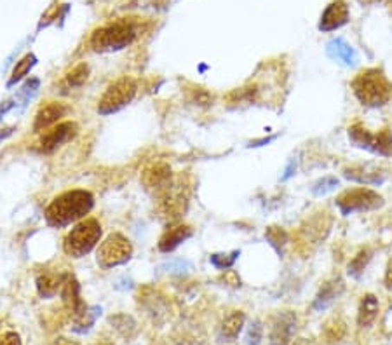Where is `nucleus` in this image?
<instances>
[{"label":"nucleus","mask_w":392,"mask_h":345,"mask_svg":"<svg viewBox=\"0 0 392 345\" xmlns=\"http://www.w3.org/2000/svg\"><path fill=\"white\" fill-rule=\"evenodd\" d=\"M94 197L90 191L74 188L53 199L46 209V222L54 229H63L77 220L84 218L93 209Z\"/></svg>","instance_id":"obj_1"},{"label":"nucleus","mask_w":392,"mask_h":345,"mask_svg":"<svg viewBox=\"0 0 392 345\" xmlns=\"http://www.w3.org/2000/svg\"><path fill=\"white\" fill-rule=\"evenodd\" d=\"M354 96L361 101V105L370 108L384 107L392 96V84L380 69H368L357 73L350 82Z\"/></svg>","instance_id":"obj_2"},{"label":"nucleus","mask_w":392,"mask_h":345,"mask_svg":"<svg viewBox=\"0 0 392 345\" xmlns=\"http://www.w3.org/2000/svg\"><path fill=\"white\" fill-rule=\"evenodd\" d=\"M101 223L96 218H87L77 223L65 238L63 249L68 256L83 258L94 249L101 239Z\"/></svg>","instance_id":"obj_3"},{"label":"nucleus","mask_w":392,"mask_h":345,"mask_svg":"<svg viewBox=\"0 0 392 345\" xmlns=\"http://www.w3.org/2000/svg\"><path fill=\"white\" fill-rule=\"evenodd\" d=\"M136 39V28L129 19H117L110 25L98 28L91 37V46L100 53L124 49Z\"/></svg>","instance_id":"obj_4"},{"label":"nucleus","mask_w":392,"mask_h":345,"mask_svg":"<svg viewBox=\"0 0 392 345\" xmlns=\"http://www.w3.org/2000/svg\"><path fill=\"white\" fill-rule=\"evenodd\" d=\"M347 134H349L350 143L361 150L371 152V154L382 155V157L392 155V133L387 127L380 130L378 133H370L363 124L356 123L349 127Z\"/></svg>","instance_id":"obj_5"},{"label":"nucleus","mask_w":392,"mask_h":345,"mask_svg":"<svg viewBox=\"0 0 392 345\" xmlns=\"http://www.w3.org/2000/svg\"><path fill=\"white\" fill-rule=\"evenodd\" d=\"M382 206H384V197L366 187L349 188L336 197V208L343 216H349L352 213L375 211Z\"/></svg>","instance_id":"obj_6"},{"label":"nucleus","mask_w":392,"mask_h":345,"mask_svg":"<svg viewBox=\"0 0 392 345\" xmlns=\"http://www.w3.org/2000/svg\"><path fill=\"white\" fill-rule=\"evenodd\" d=\"M131 242H129V239L126 238V236H122L121 232H114V234L108 236V238L101 242L96 253L98 265L105 270L124 265V263H128L129 260H131Z\"/></svg>","instance_id":"obj_7"},{"label":"nucleus","mask_w":392,"mask_h":345,"mask_svg":"<svg viewBox=\"0 0 392 345\" xmlns=\"http://www.w3.org/2000/svg\"><path fill=\"white\" fill-rule=\"evenodd\" d=\"M136 91H138V86H136V82L131 77H122V79L115 80L101 96L100 103H98V114L112 115L115 112L122 110V108L131 103L133 98L136 96Z\"/></svg>","instance_id":"obj_8"},{"label":"nucleus","mask_w":392,"mask_h":345,"mask_svg":"<svg viewBox=\"0 0 392 345\" xmlns=\"http://www.w3.org/2000/svg\"><path fill=\"white\" fill-rule=\"evenodd\" d=\"M296 331V314L293 310H282L274 316L269 331L271 345H291Z\"/></svg>","instance_id":"obj_9"},{"label":"nucleus","mask_w":392,"mask_h":345,"mask_svg":"<svg viewBox=\"0 0 392 345\" xmlns=\"http://www.w3.org/2000/svg\"><path fill=\"white\" fill-rule=\"evenodd\" d=\"M77 131L78 126L75 123H71V121L58 123L56 126H53L51 130H47L46 133L42 134V138H40L39 141L40 150H42L44 154H51V152H54L56 148H60L61 145L74 140V138L77 136Z\"/></svg>","instance_id":"obj_10"},{"label":"nucleus","mask_w":392,"mask_h":345,"mask_svg":"<svg viewBox=\"0 0 392 345\" xmlns=\"http://www.w3.org/2000/svg\"><path fill=\"white\" fill-rule=\"evenodd\" d=\"M343 177L349 182H354V184L378 187L385 182V171L380 166L364 162V164H350L343 168Z\"/></svg>","instance_id":"obj_11"},{"label":"nucleus","mask_w":392,"mask_h":345,"mask_svg":"<svg viewBox=\"0 0 392 345\" xmlns=\"http://www.w3.org/2000/svg\"><path fill=\"white\" fill-rule=\"evenodd\" d=\"M349 6L346 0H333L332 4L325 9L319 21V30L321 32H333V30L342 28L349 21Z\"/></svg>","instance_id":"obj_12"},{"label":"nucleus","mask_w":392,"mask_h":345,"mask_svg":"<svg viewBox=\"0 0 392 345\" xmlns=\"http://www.w3.org/2000/svg\"><path fill=\"white\" fill-rule=\"evenodd\" d=\"M343 290H346V284H343L342 277L333 276L332 279H328L321 286V290H319L318 295H316V299H314L312 302V309L318 310V312L326 310L342 297Z\"/></svg>","instance_id":"obj_13"},{"label":"nucleus","mask_w":392,"mask_h":345,"mask_svg":"<svg viewBox=\"0 0 392 345\" xmlns=\"http://www.w3.org/2000/svg\"><path fill=\"white\" fill-rule=\"evenodd\" d=\"M61 297H63L65 307L74 314L75 319L84 316L86 310L90 309V307L84 303L83 297H80V286H78V283L71 276H67V279H65L63 288H61Z\"/></svg>","instance_id":"obj_14"},{"label":"nucleus","mask_w":392,"mask_h":345,"mask_svg":"<svg viewBox=\"0 0 392 345\" xmlns=\"http://www.w3.org/2000/svg\"><path fill=\"white\" fill-rule=\"evenodd\" d=\"M68 112V108L63 103H58V101H51V103L44 105L35 115V123H33V131L40 133V131H46L47 127H53L54 124H58L61 121V117H65Z\"/></svg>","instance_id":"obj_15"},{"label":"nucleus","mask_w":392,"mask_h":345,"mask_svg":"<svg viewBox=\"0 0 392 345\" xmlns=\"http://www.w3.org/2000/svg\"><path fill=\"white\" fill-rule=\"evenodd\" d=\"M326 54L332 57L333 62L340 63L343 67H356L357 65V53L350 44H347L343 39H332L326 44Z\"/></svg>","instance_id":"obj_16"},{"label":"nucleus","mask_w":392,"mask_h":345,"mask_svg":"<svg viewBox=\"0 0 392 345\" xmlns=\"http://www.w3.org/2000/svg\"><path fill=\"white\" fill-rule=\"evenodd\" d=\"M192 238V229L187 225H176L168 229L162 234V238L159 239V251L162 253H171L178 248L182 242H185L187 239Z\"/></svg>","instance_id":"obj_17"},{"label":"nucleus","mask_w":392,"mask_h":345,"mask_svg":"<svg viewBox=\"0 0 392 345\" xmlns=\"http://www.w3.org/2000/svg\"><path fill=\"white\" fill-rule=\"evenodd\" d=\"M67 276H61L58 272H51V270H44L37 276V292L42 299H53L61 288H63Z\"/></svg>","instance_id":"obj_18"},{"label":"nucleus","mask_w":392,"mask_h":345,"mask_svg":"<svg viewBox=\"0 0 392 345\" xmlns=\"http://www.w3.org/2000/svg\"><path fill=\"white\" fill-rule=\"evenodd\" d=\"M143 184L148 188H155V191L162 192L171 185V169L164 164L152 166L143 172Z\"/></svg>","instance_id":"obj_19"},{"label":"nucleus","mask_w":392,"mask_h":345,"mask_svg":"<svg viewBox=\"0 0 392 345\" xmlns=\"http://www.w3.org/2000/svg\"><path fill=\"white\" fill-rule=\"evenodd\" d=\"M378 309H380V303H378L377 297L371 293L364 295L359 303V309H357V326L370 328L378 317Z\"/></svg>","instance_id":"obj_20"},{"label":"nucleus","mask_w":392,"mask_h":345,"mask_svg":"<svg viewBox=\"0 0 392 345\" xmlns=\"http://www.w3.org/2000/svg\"><path fill=\"white\" fill-rule=\"evenodd\" d=\"M244 312L241 310H234V312L228 314L223 321H221V326H220V333L221 337L227 338L228 342L235 340V338L239 337V333L243 331L244 326Z\"/></svg>","instance_id":"obj_21"},{"label":"nucleus","mask_w":392,"mask_h":345,"mask_svg":"<svg viewBox=\"0 0 392 345\" xmlns=\"http://www.w3.org/2000/svg\"><path fill=\"white\" fill-rule=\"evenodd\" d=\"M330 229H332V218L328 213H319L318 216H312L309 220V227H307V238H312L314 241H323L328 238Z\"/></svg>","instance_id":"obj_22"},{"label":"nucleus","mask_w":392,"mask_h":345,"mask_svg":"<svg viewBox=\"0 0 392 345\" xmlns=\"http://www.w3.org/2000/svg\"><path fill=\"white\" fill-rule=\"evenodd\" d=\"M347 335V324L342 317L333 316L323 326V337L328 344H339L343 340V337Z\"/></svg>","instance_id":"obj_23"},{"label":"nucleus","mask_w":392,"mask_h":345,"mask_svg":"<svg viewBox=\"0 0 392 345\" xmlns=\"http://www.w3.org/2000/svg\"><path fill=\"white\" fill-rule=\"evenodd\" d=\"M35 65H37V56H35V54L30 53V54H26V56H23L22 60H19V62L16 63L15 70H12V76L9 77V80H8V84H6V87H8V89H11V87H15L16 84L22 82V80L25 79V77L28 76L30 72H32V69Z\"/></svg>","instance_id":"obj_24"},{"label":"nucleus","mask_w":392,"mask_h":345,"mask_svg":"<svg viewBox=\"0 0 392 345\" xmlns=\"http://www.w3.org/2000/svg\"><path fill=\"white\" fill-rule=\"evenodd\" d=\"M40 89V79H37V77H30L28 80H25L23 82V86L19 87L18 93H16L15 100H16V107H22L23 108L26 107V105L30 103V101L33 100V98L37 96V93H39Z\"/></svg>","instance_id":"obj_25"},{"label":"nucleus","mask_w":392,"mask_h":345,"mask_svg":"<svg viewBox=\"0 0 392 345\" xmlns=\"http://www.w3.org/2000/svg\"><path fill=\"white\" fill-rule=\"evenodd\" d=\"M108 321L115 328V331L124 338H133L136 335V331H138L136 321L131 316H128V314H115Z\"/></svg>","instance_id":"obj_26"},{"label":"nucleus","mask_w":392,"mask_h":345,"mask_svg":"<svg viewBox=\"0 0 392 345\" xmlns=\"http://www.w3.org/2000/svg\"><path fill=\"white\" fill-rule=\"evenodd\" d=\"M371 256H373V251H371L370 248L361 249V251L349 262V276L359 279L361 274L364 272V269H366L368 263H370Z\"/></svg>","instance_id":"obj_27"},{"label":"nucleus","mask_w":392,"mask_h":345,"mask_svg":"<svg viewBox=\"0 0 392 345\" xmlns=\"http://www.w3.org/2000/svg\"><path fill=\"white\" fill-rule=\"evenodd\" d=\"M159 270H164L169 276H185L190 270H194V265L190 260L187 258H171L169 262H164Z\"/></svg>","instance_id":"obj_28"},{"label":"nucleus","mask_w":392,"mask_h":345,"mask_svg":"<svg viewBox=\"0 0 392 345\" xmlns=\"http://www.w3.org/2000/svg\"><path fill=\"white\" fill-rule=\"evenodd\" d=\"M265 239H267V242L275 251L282 253V248L288 242V234H286V230L281 229V227H269L267 232H265Z\"/></svg>","instance_id":"obj_29"},{"label":"nucleus","mask_w":392,"mask_h":345,"mask_svg":"<svg viewBox=\"0 0 392 345\" xmlns=\"http://www.w3.org/2000/svg\"><path fill=\"white\" fill-rule=\"evenodd\" d=\"M339 185H340V182L336 177H323V178H319V180L316 182L312 187H310V192H312L316 197H323V195L336 191V187H339Z\"/></svg>","instance_id":"obj_30"},{"label":"nucleus","mask_w":392,"mask_h":345,"mask_svg":"<svg viewBox=\"0 0 392 345\" xmlns=\"http://www.w3.org/2000/svg\"><path fill=\"white\" fill-rule=\"evenodd\" d=\"M241 253L235 249V251L232 253H214V255L210 256V262L211 265L214 267V269L218 270H228L232 265L235 263V260H237V256H239Z\"/></svg>","instance_id":"obj_31"},{"label":"nucleus","mask_w":392,"mask_h":345,"mask_svg":"<svg viewBox=\"0 0 392 345\" xmlns=\"http://www.w3.org/2000/svg\"><path fill=\"white\" fill-rule=\"evenodd\" d=\"M87 76H90V69H87L86 63H80V65L75 67V69L67 76L68 86L80 87L87 80Z\"/></svg>","instance_id":"obj_32"},{"label":"nucleus","mask_w":392,"mask_h":345,"mask_svg":"<svg viewBox=\"0 0 392 345\" xmlns=\"http://www.w3.org/2000/svg\"><path fill=\"white\" fill-rule=\"evenodd\" d=\"M262 338H264V326H262L260 321L255 319L248 326L246 335H244V345H260Z\"/></svg>","instance_id":"obj_33"},{"label":"nucleus","mask_w":392,"mask_h":345,"mask_svg":"<svg viewBox=\"0 0 392 345\" xmlns=\"http://www.w3.org/2000/svg\"><path fill=\"white\" fill-rule=\"evenodd\" d=\"M192 103L201 105V107H207V105L213 103V96L207 91H204L203 87H197V91H194Z\"/></svg>","instance_id":"obj_34"},{"label":"nucleus","mask_w":392,"mask_h":345,"mask_svg":"<svg viewBox=\"0 0 392 345\" xmlns=\"http://www.w3.org/2000/svg\"><path fill=\"white\" fill-rule=\"evenodd\" d=\"M0 345H22L19 335L15 331H6L0 335Z\"/></svg>","instance_id":"obj_35"},{"label":"nucleus","mask_w":392,"mask_h":345,"mask_svg":"<svg viewBox=\"0 0 392 345\" xmlns=\"http://www.w3.org/2000/svg\"><path fill=\"white\" fill-rule=\"evenodd\" d=\"M296 168H298V159H296V157H291V159H289L288 166H286L284 175H282V177H281V182H288L289 178L295 177Z\"/></svg>","instance_id":"obj_36"},{"label":"nucleus","mask_w":392,"mask_h":345,"mask_svg":"<svg viewBox=\"0 0 392 345\" xmlns=\"http://www.w3.org/2000/svg\"><path fill=\"white\" fill-rule=\"evenodd\" d=\"M15 107H16V100H15V98H12V100L4 101V103L0 105V119H2L4 115H8V112H11Z\"/></svg>","instance_id":"obj_37"},{"label":"nucleus","mask_w":392,"mask_h":345,"mask_svg":"<svg viewBox=\"0 0 392 345\" xmlns=\"http://www.w3.org/2000/svg\"><path fill=\"white\" fill-rule=\"evenodd\" d=\"M384 283H385V288H387V290H392V258L389 260L387 269H385Z\"/></svg>","instance_id":"obj_38"},{"label":"nucleus","mask_w":392,"mask_h":345,"mask_svg":"<svg viewBox=\"0 0 392 345\" xmlns=\"http://www.w3.org/2000/svg\"><path fill=\"white\" fill-rule=\"evenodd\" d=\"M278 136H271V138H262V140H253L251 141L248 147H264V145H269V143H272V141L275 140Z\"/></svg>","instance_id":"obj_39"},{"label":"nucleus","mask_w":392,"mask_h":345,"mask_svg":"<svg viewBox=\"0 0 392 345\" xmlns=\"http://www.w3.org/2000/svg\"><path fill=\"white\" fill-rule=\"evenodd\" d=\"M15 131H16V127H8V130H2V131H0V143H2V141L8 140V138L11 136V134L15 133Z\"/></svg>","instance_id":"obj_40"},{"label":"nucleus","mask_w":392,"mask_h":345,"mask_svg":"<svg viewBox=\"0 0 392 345\" xmlns=\"http://www.w3.org/2000/svg\"><path fill=\"white\" fill-rule=\"evenodd\" d=\"M53 345H77L75 342H71V340H68V338H58L56 342H54Z\"/></svg>","instance_id":"obj_41"},{"label":"nucleus","mask_w":392,"mask_h":345,"mask_svg":"<svg viewBox=\"0 0 392 345\" xmlns=\"http://www.w3.org/2000/svg\"><path fill=\"white\" fill-rule=\"evenodd\" d=\"M291 345H316L312 340H307V338H298V340L293 342Z\"/></svg>","instance_id":"obj_42"},{"label":"nucleus","mask_w":392,"mask_h":345,"mask_svg":"<svg viewBox=\"0 0 392 345\" xmlns=\"http://www.w3.org/2000/svg\"><path fill=\"white\" fill-rule=\"evenodd\" d=\"M391 4H392V0H391Z\"/></svg>","instance_id":"obj_43"}]
</instances>
